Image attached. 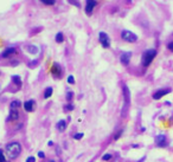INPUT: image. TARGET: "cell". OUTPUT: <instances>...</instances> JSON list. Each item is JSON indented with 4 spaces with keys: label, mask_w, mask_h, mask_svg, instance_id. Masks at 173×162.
<instances>
[{
    "label": "cell",
    "mask_w": 173,
    "mask_h": 162,
    "mask_svg": "<svg viewBox=\"0 0 173 162\" xmlns=\"http://www.w3.org/2000/svg\"><path fill=\"white\" fill-rule=\"evenodd\" d=\"M21 153V146L20 143L18 142H11L8 144H6V148H5V154L8 159L11 160H15L17 159Z\"/></svg>",
    "instance_id": "6da1fadb"
},
{
    "label": "cell",
    "mask_w": 173,
    "mask_h": 162,
    "mask_svg": "<svg viewBox=\"0 0 173 162\" xmlns=\"http://www.w3.org/2000/svg\"><path fill=\"white\" fill-rule=\"evenodd\" d=\"M157 56V50L155 49H148L146 50L144 53H142V57H141V64L142 66L147 68L151 65V63L153 62V59L155 58Z\"/></svg>",
    "instance_id": "7a4b0ae2"
},
{
    "label": "cell",
    "mask_w": 173,
    "mask_h": 162,
    "mask_svg": "<svg viewBox=\"0 0 173 162\" xmlns=\"http://www.w3.org/2000/svg\"><path fill=\"white\" fill-rule=\"evenodd\" d=\"M121 38H122V40L127 41V43H135L138 40V36L128 30H123L121 32Z\"/></svg>",
    "instance_id": "3957f363"
},
{
    "label": "cell",
    "mask_w": 173,
    "mask_h": 162,
    "mask_svg": "<svg viewBox=\"0 0 173 162\" xmlns=\"http://www.w3.org/2000/svg\"><path fill=\"white\" fill-rule=\"evenodd\" d=\"M99 40L100 44L102 45V47L104 49H109L110 47V38L106 32H100L99 33Z\"/></svg>",
    "instance_id": "277c9868"
},
{
    "label": "cell",
    "mask_w": 173,
    "mask_h": 162,
    "mask_svg": "<svg viewBox=\"0 0 173 162\" xmlns=\"http://www.w3.org/2000/svg\"><path fill=\"white\" fill-rule=\"evenodd\" d=\"M97 1L96 0H86V15H91L94 8L96 7Z\"/></svg>",
    "instance_id": "5b68a950"
},
{
    "label": "cell",
    "mask_w": 173,
    "mask_h": 162,
    "mask_svg": "<svg viewBox=\"0 0 173 162\" xmlns=\"http://www.w3.org/2000/svg\"><path fill=\"white\" fill-rule=\"evenodd\" d=\"M51 73L55 78H59L62 76V68L58 63H54L52 66H51Z\"/></svg>",
    "instance_id": "8992f818"
},
{
    "label": "cell",
    "mask_w": 173,
    "mask_h": 162,
    "mask_svg": "<svg viewBox=\"0 0 173 162\" xmlns=\"http://www.w3.org/2000/svg\"><path fill=\"white\" fill-rule=\"evenodd\" d=\"M15 53V47L13 46H10V47H6L1 53H0V59L1 58H8V57H11L12 54Z\"/></svg>",
    "instance_id": "52a82bcc"
},
{
    "label": "cell",
    "mask_w": 173,
    "mask_h": 162,
    "mask_svg": "<svg viewBox=\"0 0 173 162\" xmlns=\"http://www.w3.org/2000/svg\"><path fill=\"white\" fill-rule=\"evenodd\" d=\"M170 92H171V89H160V90L155 91L153 94V99H160L161 97L166 96V95L170 94Z\"/></svg>",
    "instance_id": "ba28073f"
},
{
    "label": "cell",
    "mask_w": 173,
    "mask_h": 162,
    "mask_svg": "<svg viewBox=\"0 0 173 162\" xmlns=\"http://www.w3.org/2000/svg\"><path fill=\"white\" fill-rule=\"evenodd\" d=\"M132 58V52H123L120 57V62L122 65H128Z\"/></svg>",
    "instance_id": "9c48e42d"
},
{
    "label": "cell",
    "mask_w": 173,
    "mask_h": 162,
    "mask_svg": "<svg viewBox=\"0 0 173 162\" xmlns=\"http://www.w3.org/2000/svg\"><path fill=\"white\" fill-rule=\"evenodd\" d=\"M155 144L158 147H166L167 146V141H166V136L160 134L155 137Z\"/></svg>",
    "instance_id": "30bf717a"
},
{
    "label": "cell",
    "mask_w": 173,
    "mask_h": 162,
    "mask_svg": "<svg viewBox=\"0 0 173 162\" xmlns=\"http://www.w3.org/2000/svg\"><path fill=\"white\" fill-rule=\"evenodd\" d=\"M34 105H36V102L33 99H30V101H26L24 103V109L28 111V112H31L34 110Z\"/></svg>",
    "instance_id": "8fae6325"
},
{
    "label": "cell",
    "mask_w": 173,
    "mask_h": 162,
    "mask_svg": "<svg viewBox=\"0 0 173 162\" xmlns=\"http://www.w3.org/2000/svg\"><path fill=\"white\" fill-rule=\"evenodd\" d=\"M19 118V110L18 109H10V120L17 121Z\"/></svg>",
    "instance_id": "7c38bea8"
},
{
    "label": "cell",
    "mask_w": 173,
    "mask_h": 162,
    "mask_svg": "<svg viewBox=\"0 0 173 162\" xmlns=\"http://www.w3.org/2000/svg\"><path fill=\"white\" fill-rule=\"evenodd\" d=\"M56 127H57L58 131H65V129H67V122L64 121V120H60V121H58Z\"/></svg>",
    "instance_id": "4fadbf2b"
},
{
    "label": "cell",
    "mask_w": 173,
    "mask_h": 162,
    "mask_svg": "<svg viewBox=\"0 0 173 162\" xmlns=\"http://www.w3.org/2000/svg\"><path fill=\"white\" fill-rule=\"evenodd\" d=\"M28 51H29L31 54H37L39 52V49H38V46H36V45H29V46H28Z\"/></svg>",
    "instance_id": "5bb4252c"
},
{
    "label": "cell",
    "mask_w": 173,
    "mask_h": 162,
    "mask_svg": "<svg viewBox=\"0 0 173 162\" xmlns=\"http://www.w3.org/2000/svg\"><path fill=\"white\" fill-rule=\"evenodd\" d=\"M52 92H54V89H52L51 86L46 88V89H45V91H44V98H49V97H51V96H52Z\"/></svg>",
    "instance_id": "9a60e30c"
},
{
    "label": "cell",
    "mask_w": 173,
    "mask_h": 162,
    "mask_svg": "<svg viewBox=\"0 0 173 162\" xmlns=\"http://www.w3.org/2000/svg\"><path fill=\"white\" fill-rule=\"evenodd\" d=\"M20 105H21L20 101H13V102H11V104H10V109H19Z\"/></svg>",
    "instance_id": "2e32d148"
},
{
    "label": "cell",
    "mask_w": 173,
    "mask_h": 162,
    "mask_svg": "<svg viewBox=\"0 0 173 162\" xmlns=\"http://www.w3.org/2000/svg\"><path fill=\"white\" fill-rule=\"evenodd\" d=\"M12 82L15 83V85H18V86L21 85V78L19 76H12Z\"/></svg>",
    "instance_id": "e0dca14e"
},
{
    "label": "cell",
    "mask_w": 173,
    "mask_h": 162,
    "mask_svg": "<svg viewBox=\"0 0 173 162\" xmlns=\"http://www.w3.org/2000/svg\"><path fill=\"white\" fill-rule=\"evenodd\" d=\"M39 1L46 6H54L56 4V0H39Z\"/></svg>",
    "instance_id": "ac0fdd59"
},
{
    "label": "cell",
    "mask_w": 173,
    "mask_h": 162,
    "mask_svg": "<svg viewBox=\"0 0 173 162\" xmlns=\"http://www.w3.org/2000/svg\"><path fill=\"white\" fill-rule=\"evenodd\" d=\"M56 41L57 43H63L64 41V36H63L62 32H58L57 34H56Z\"/></svg>",
    "instance_id": "d6986e66"
},
{
    "label": "cell",
    "mask_w": 173,
    "mask_h": 162,
    "mask_svg": "<svg viewBox=\"0 0 173 162\" xmlns=\"http://www.w3.org/2000/svg\"><path fill=\"white\" fill-rule=\"evenodd\" d=\"M0 162H6V159H5V150L0 148Z\"/></svg>",
    "instance_id": "ffe728a7"
},
{
    "label": "cell",
    "mask_w": 173,
    "mask_h": 162,
    "mask_svg": "<svg viewBox=\"0 0 173 162\" xmlns=\"http://www.w3.org/2000/svg\"><path fill=\"white\" fill-rule=\"evenodd\" d=\"M110 159H112V155H110V154H104V155L102 156V160H103V161H109Z\"/></svg>",
    "instance_id": "44dd1931"
},
{
    "label": "cell",
    "mask_w": 173,
    "mask_h": 162,
    "mask_svg": "<svg viewBox=\"0 0 173 162\" xmlns=\"http://www.w3.org/2000/svg\"><path fill=\"white\" fill-rule=\"evenodd\" d=\"M70 4H72L73 6H77V7H80L81 5H80V2H78V0H68Z\"/></svg>",
    "instance_id": "7402d4cb"
},
{
    "label": "cell",
    "mask_w": 173,
    "mask_h": 162,
    "mask_svg": "<svg viewBox=\"0 0 173 162\" xmlns=\"http://www.w3.org/2000/svg\"><path fill=\"white\" fill-rule=\"evenodd\" d=\"M82 137H83V134H82V133H78V134H75V135H73V138H75V140H81Z\"/></svg>",
    "instance_id": "603a6c76"
},
{
    "label": "cell",
    "mask_w": 173,
    "mask_h": 162,
    "mask_svg": "<svg viewBox=\"0 0 173 162\" xmlns=\"http://www.w3.org/2000/svg\"><path fill=\"white\" fill-rule=\"evenodd\" d=\"M122 133H123V130H122V129H121V130H119V131H117V134L114 136V140H119V138H120V136L122 135Z\"/></svg>",
    "instance_id": "cb8c5ba5"
},
{
    "label": "cell",
    "mask_w": 173,
    "mask_h": 162,
    "mask_svg": "<svg viewBox=\"0 0 173 162\" xmlns=\"http://www.w3.org/2000/svg\"><path fill=\"white\" fill-rule=\"evenodd\" d=\"M72 97H73V92H72V91H69V92L67 94V99H68V101H71Z\"/></svg>",
    "instance_id": "d4e9b609"
},
{
    "label": "cell",
    "mask_w": 173,
    "mask_h": 162,
    "mask_svg": "<svg viewBox=\"0 0 173 162\" xmlns=\"http://www.w3.org/2000/svg\"><path fill=\"white\" fill-rule=\"evenodd\" d=\"M68 83H69V84H75V78H73V76H69V77H68Z\"/></svg>",
    "instance_id": "484cf974"
},
{
    "label": "cell",
    "mask_w": 173,
    "mask_h": 162,
    "mask_svg": "<svg viewBox=\"0 0 173 162\" xmlns=\"http://www.w3.org/2000/svg\"><path fill=\"white\" fill-rule=\"evenodd\" d=\"M167 49H168L170 51H172V52H173V40L170 41V43L167 44Z\"/></svg>",
    "instance_id": "4316f807"
},
{
    "label": "cell",
    "mask_w": 173,
    "mask_h": 162,
    "mask_svg": "<svg viewBox=\"0 0 173 162\" xmlns=\"http://www.w3.org/2000/svg\"><path fill=\"white\" fill-rule=\"evenodd\" d=\"M65 110H73V105L72 104H68V105H65Z\"/></svg>",
    "instance_id": "83f0119b"
},
{
    "label": "cell",
    "mask_w": 173,
    "mask_h": 162,
    "mask_svg": "<svg viewBox=\"0 0 173 162\" xmlns=\"http://www.w3.org/2000/svg\"><path fill=\"white\" fill-rule=\"evenodd\" d=\"M38 63V60H33V62H31V63H29V66H31V68H33L36 64Z\"/></svg>",
    "instance_id": "f1b7e54d"
},
{
    "label": "cell",
    "mask_w": 173,
    "mask_h": 162,
    "mask_svg": "<svg viewBox=\"0 0 173 162\" xmlns=\"http://www.w3.org/2000/svg\"><path fill=\"white\" fill-rule=\"evenodd\" d=\"M26 162H36V159H34L33 156H31V157H28Z\"/></svg>",
    "instance_id": "f546056e"
},
{
    "label": "cell",
    "mask_w": 173,
    "mask_h": 162,
    "mask_svg": "<svg viewBox=\"0 0 173 162\" xmlns=\"http://www.w3.org/2000/svg\"><path fill=\"white\" fill-rule=\"evenodd\" d=\"M38 156H39L41 159H44V157H45V154H44L43 151H38Z\"/></svg>",
    "instance_id": "4dcf8cb0"
},
{
    "label": "cell",
    "mask_w": 173,
    "mask_h": 162,
    "mask_svg": "<svg viewBox=\"0 0 173 162\" xmlns=\"http://www.w3.org/2000/svg\"><path fill=\"white\" fill-rule=\"evenodd\" d=\"M144 161H145V157H142V159H141V160H140L139 162H144Z\"/></svg>",
    "instance_id": "1f68e13d"
},
{
    "label": "cell",
    "mask_w": 173,
    "mask_h": 162,
    "mask_svg": "<svg viewBox=\"0 0 173 162\" xmlns=\"http://www.w3.org/2000/svg\"><path fill=\"white\" fill-rule=\"evenodd\" d=\"M49 162H55V161H54V160H50V161H49Z\"/></svg>",
    "instance_id": "d6a6232c"
}]
</instances>
